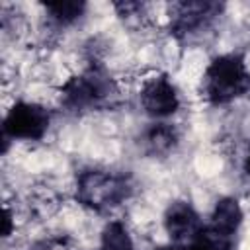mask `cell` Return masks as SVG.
Wrapping results in <instances>:
<instances>
[{
    "mask_svg": "<svg viewBox=\"0 0 250 250\" xmlns=\"http://www.w3.org/2000/svg\"><path fill=\"white\" fill-rule=\"evenodd\" d=\"M250 92V72L240 55L229 53L211 61L203 76V94L215 104H229Z\"/></svg>",
    "mask_w": 250,
    "mask_h": 250,
    "instance_id": "obj_1",
    "label": "cell"
},
{
    "mask_svg": "<svg viewBox=\"0 0 250 250\" xmlns=\"http://www.w3.org/2000/svg\"><path fill=\"white\" fill-rule=\"evenodd\" d=\"M131 193V184L123 174H113L107 170H86L78 176L76 197L82 205L104 211L117 207Z\"/></svg>",
    "mask_w": 250,
    "mask_h": 250,
    "instance_id": "obj_2",
    "label": "cell"
},
{
    "mask_svg": "<svg viewBox=\"0 0 250 250\" xmlns=\"http://www.w3.org/2000/svg\"><path fill=\"white\" fill-rule=\"evenodd\" d=\"M62 104L68 109H90L107 100L113 92V82L104 72L92 68L80 76H72L61 90Z\"/></svg>",
    "mask_w": 250,
    "mask_h": 250,
    "instance_id": "obj_3",
    "label": "cell"
},
{
    "mask_svg": "<svg viewBox=\"0 0 250 250\" xmlns=\"http://www.w3.org/2000/svg\"><path fill=\"white\" fill-rule=\"evenodd\" d=\"M49 123H51V117L43 105L33 102H18L8 109L4 117L2 137L39 141L47 133Z\"/></svg>",
    "mask_w": 250,
    "mask_h": 250,
    "instance_id": "obj_4",
    "label": "cell"
},
{
    "mask_svg": "<svg viewBox=\"0 0 250 250\" xmlns=\"http://www.w3.org/2000/svg\"><path fill=\"white\" fill-rule=\"evenodd\" d=\"M141 105L150 117L164 119L178 111L180 96L166 76H152L141 90Z\"/></svg>",
    "mask_w": 250,
    "mask_h": 250,
    "instance_id": "obj_5",
    "label": "cell"
},
{
    "mask_svg": "<svg viewBox=\"0 0 250 250\" xmlns=\"http://www.w3.org/2000/svg\"><path fill=\"white\" fill-rule=\"evenodd\" d=\"M203 227L205 225L199 213L186 201H174L164 213V229L174 244H189L203 230Z\"/></svg>",
    "mask_w": 250,
    "mask_h": 250,
    "instance_id": "obj_6",
    "label": "cell"
},
{
    "mask_svg": "<svg viewBox=\"0 0 250 250\" xmlns=\"http://www.w3.org/2000/svg\"><path fill=\"white\" fill-rule=\"evenodd\" d=\"M221 12V4L215 2H180L174 4L170 25L176 35H189L197 29L205 27L217 14Z\"/></svg>",
    "mask_w": 250,
    "mask_h": 250,
    "instance_id": "obj_7",
    "label": "cell"
},
{
    "mask_svg": "<svg viewBox=\"0 0 250 250\" xmlns=\"http://www.w3.org/2000/svg\"><path fill=\"white\" fill-rule=\"evenodd\" d=\"M242 219H244V213L240 209V203L234 197H223L215 203L213 213H211V223L207 227L211 230L234 240V234L238 232V229L242 225Z\"/></svg>",
    "mask_w": 250,
    "mask_h": 250,
    "instance_id": "obj_8",
    "label": "cell"
},
{
    "mask_svg": "<svg viewBox=\"0 0 250 250\" xmlns=\"http://www.w3.org/2000/svg\"><path fill=\"white\" fill-rule=\"evenodd\" d=\"M145 143L146 146L154 152V154H164V152H170L176 143H178V133L174 127H170L168 123H158V125H152L146 135H145Z\"/></svg>",
    "mask_w": 250,
    "mask_h": 250,
    "instance_id": "obj_9",
    "label": "cell"
},
{
    "mask_svg": "<svg viewBox=\"0 0 250 250\" xmlns=\"http://www.w3.org/2000/svg\"><path fill=\"white\" fill-rule=\"evenodd\" d=\"M100 250H135L127 227L123 223H119V221L107 223L104 232H102Z\"/></svg>",
    "mask_w": 250,
    "mask_h": 250,
    "instance_id": "obj_10",
    "label": "cell"
},
{
    "mask_svg": "<svg viewBox=\"0 0 250 250\" xmlns=\"http://www.w3.org/2000/svg\"><path fill=\"white\" fill-rule=\"evenodd\" d=\"M234 240L227 238L209 227H203V230L188 244V250H232Z\"/></svg>",
    "mask_w": 250,
    "mask_h": 250,
    "instance_id": "obj_11",
    "label": "cell"
},
{
    "mask_svg": "<svg viewBox=\"0 0 250 250\" xmlns=\"http://www.w3.org/2000/svg\"><path fill=\"white\" fill-rule=\"evenodd\" d=\"M45 8L53 21H57L59 25H68L84 14L86 4L84 2H53V4H45Z\"/></svg>",
    "mask_w": 250,
    "mask_h": 250,
    "instance_id": "obj_12",
    "label": "cell"
},
{
    "mask_svg": "<svg viewBox=\"0 0 250 250\" xmlns=\"http://www.w3.org/2000/svg\"><path fill=\"white\" fill-rule=\"evenodd\" d=\"M10 225H12V217H10V211L4 209V227H2V234L8 236L10 234Z\"/></svg>",
    "mask_w": 250,
    "mask_h": 250,
    "instance_id": "obj_13",
    "label": "cell"
},
{
    "mask_svg": "<svg viewBox=\"0 0 250 250\" xmlns=\"http://www.w3.org/2000/svg\"><path fill=\"white\" fill-rule=\"evenodd\" d=\"M154 250H188V248H184L182 244H166V246H158V248H154Z\"/></svg>",
    "mask_w": 250,
    "mask_h": 250,
    "instance_id": "obj_14",
    "label": "cell"
},
{
    "mask_svg": "<svg viewBox=\"0 0 250 250\" xmlns=\"http://www.w3.org/2000/svg\"><path fill=\"white\" fill-rule=\"evenodd\" d=\"M244 170H246V174L250 176V152H248V156H246V160H244Z\"/></svg>",
    "mask_w": 250,
    "mask_h": 250,
    "instance_id": "obj_15",
    "label": "cell"
}]
</instances>
